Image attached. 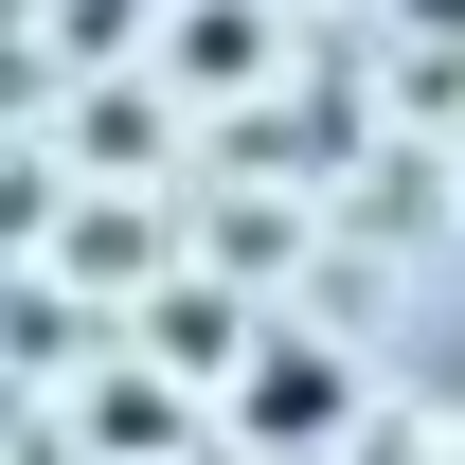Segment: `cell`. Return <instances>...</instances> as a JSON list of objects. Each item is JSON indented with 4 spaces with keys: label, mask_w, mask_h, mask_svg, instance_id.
I'll return each instance as SVG.
<instances>
[{
    "label": "cell",
    "mask_w": 465,
    "mask_h": 465,
    "mask_svg": "<svg viewBox=\"0 0 465 465\" xmlns=\"http://www.w3.org/2000/svg\"><path fill=\"white\" fill-rule=\"evenodd\" d=\"M358 411V376H341V341H251V376H232V430H251V448H322V430H341Z\"/></svg>",
    "instance_id": "6da1fadb"
},
{
    "label": "cell",
    "mask_w": 465,
    "mask_h": 465,
    "mask_svg": "<svg viewBox=\"0 0 465 465\" xmlns=\"http://www.w3.org/2000/svg\"><path fill=\"white\" fill-rule=\"evenodd\" d=\"M179 72H197V90H251V72H269V18H251V0H179Z\"/></svg>",
    "instance_id": "7a4b0ae2"
},
{
    "label": "cell",
    "mask_w": 465,
    "mask_h": 465,
    "mask_svg": "<svg viewBox=\"0 0 465 465\" xmlns=\"http://www.w3.org/2000/svg\"><path fill=\"white\" fill-rule=\"evenodd\" d=\"M162 358H179V376H251V322H232L215 287H179L162 304Z\"/></svg>",
    "instance_id": "3957f363"
},
{
    "label": "cell",
    "mask_w": 465,
    "mask_h": 465,
    "mask_svg": "<svg viewBox=\"0 0 465 465\" xmlns=\"http://www.w3.org/2000/svg\"><path fill=\"white\" fill-rule=\"evenodd\" d=\"M90 430H108L125 465H162V448H179V394H162V376H143V358H125L108 394H90Z\"/></svg>",
    "instance_id": "277c9868"
},
{
    "label": "cell",
    "mask_w": 465,
    "mask_h": 465,
    "mask_svg": "<svg viewBox=\"0 0 465 465\" xmlns=\"http://www.w3.org/2000/svg\"><path fill=\"white\" fill-rule=\"evenodd\" d=\"M18 465H90V448H72V430H54V411H36V430H18Z\"/></svg>",
    "instance_id": "5b68a950"
}]
</instances>
